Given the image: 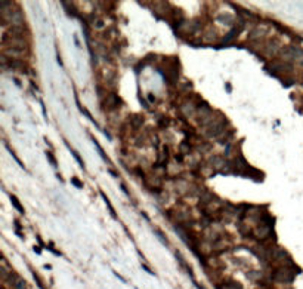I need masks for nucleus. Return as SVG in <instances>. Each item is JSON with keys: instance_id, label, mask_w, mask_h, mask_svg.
<instances>
[{"instance_id": "1", "label": "nucleus", "mask_w": 303, "mask_h": 289, "mask_svg": "<svg viewBox=\"0 0 303 289\" xmlns=\"http://www.w3.org/2000/svg\"><path fill=\"white\" fill-rule=\"evenodd\" d=\"M280 54H281V58L285 62H288V61H302L303 62V50L299 46L288 45V46L282 47Z\"/></svg>"}, {"instance_id": "2", "label": "nucleus", "mask_w": 303, "mask_h": 289, "mask_svg": "<svg viewBox=\"0 0 303 289\" xmlns=\"http://www.w3.org/2000/svg\"><path fill=\"white\" fill-rule=\"evenodd\" d=\"M225 125H226V119H225V117L214 119L213 122L206 127V134H207V137H210V138H213V137H219L225 129H226Z\"/></svg>"}, {"instance_id": "3", "label": "nucleus", "mask_w": 303, "mask_h": 289, "mask_svg": "<svg viewBox=\"0 0 303 289\" xmlns=\"http://www.w3.org/2000/svg\"><path fill=\"white\" fill-rule=\"evenodd\" d=\"M120 105H121V98H120L115 92H110L107 96H105V99L102 101V108L107 110V111H114V110H117Z\"/></svg>"}, {"instance_id": "4", "label": "nucleus", "mask_w": 303, "mask_h": 289, "mask_svg": "<svg viewBox=\"0 0 303 289\" xmlns=\"http://www.w3.org/2000/svg\"><path fill=\"white\" fill-rule=\"evenodd\" d=\"M269 33V25L265 23H260L259 25H256L250 33H248V40H251V42H259V40H262L265 36Z\"/></svg>"}, {"instance_id": "5", "label": "nucleus", "mask_w": 303, "mask_h": 289, "mask_svg": "<svg viewBox=\"0 0 303 289\" xmlns=\"http://www.w3.org/2000/svg\"><path fill=\"white\" fill-rule=\"evenodd\" d=\"M294 274L290 271V268L287 267H280V268H275L274 273H272V279L275 282H282V283H288L291 282Z\"/></svg>"}, {"instance_id": "6", "label": "nucleus", "mask_w": 303, "mask_h": 289, "mask_svg": "<svg viewBox=\"0 0 303 289\" xmlns=\"http://www.w3.org/2000/svg\"><path fill=\"white\" fill-rule=\"evenodd\" d=\"M263 52H265L268 57H274V55H277L278 52H281L280 42H278V40H275V39L269 40L266 45H263Z\"/></svg>"}, {"instance_id": "7", "label": "nucleus", "mask_w": 303, "mask_h": 289, "mask_svg": "<svg viewBox=\"0 0 303 289\" xmlns=\"http://www.w3.org/2000/svg\"><path fill=\"white\" fill-rule=\"evenodd\" d=\"M99 194L102 196V199H104V202H105V205L108 206V209H110V214H111V217L112 218H118L117 217V214H115V211H114V206L111 205V202H110V199H108V196L102 191V190H99Z\"/></svg>"}, {"instance_id": "8", "label": "nucleus", "mask_w": 303, "mask_h": 289, "mask_svg": "<svg viewBox=\"0 0 303 289\" xmlns=\"http://www.w3.org/2000/svg\"><path fill=\"white\" fill-rule=\"evenodd\" d=\"M129 122L132 123V126L135 127V129H139V127L142 126V123H144V117L139 114H133L129 119Z\"/></svg>"}, {"instance_id": "9", "label": "nucleus", "mask_w": 303, "mask_h": 289, "mask_svg": "<svg viewBox=\"0 0 303 289\" xmlns=\"http://www.w3.org/2000/svg\"><path fill=\"white\" fill-rule=\"evenodd\" d=\"M217 21H220L222 24H226V25H232L235 19H234V16L229 15V13H220V15L217 16Z\"/></svg>"}, {"instance_id": "10", "label": "nucleus", "mask_w": 303, "mask_h": 289, "mask_svg": "<svg viewBox=\"0 0 303 289\" xmlns=\"http://www.w3.org/2000/svg\"><path fill=\"white\" fill-rule=\"evenodd\" d=\"M92 141H93V144L96 145V148H98V151H99L101 157H102V159H104V160H105L107 163H108V165H110V163H111V160H110V157H108V156H107V154L104 153V150H102V147H101V144L98 142V139H96V138H93V137H92Z\"/></svg>"}, {"instance_id": "11", "label": "nucleus", "mask_w": 303, "mask_h": 289, "mask_svg": "<svg viewBox=\"0 0 303 289\" xmlns=\"http://www.w3.org/2000/svg\"><path fill=\"white\" fill-rule=\"evenodd\" d=\"M11 202H12V205L15 206V209L19 212V214H24L25 211H24V206L21 205V202L18 200V197L15 196V194H11Z\"/></svg>"}, {"instance_id": "12", "label": "nucleus", "mask_w": 303, "mask_h": 289, "mask_svg": "<svg viewBox=\"0 0 303 289\" xmlns=\"http://www.w3.org/2000/svg\"><path fill=\"white\" fill-rule=\"evenodd\" d=\"M179 151L182 153V154H188V153H191V144H189L188 139L182 141V142L179 144Z\"/></svg>"}, {"instance_id": "13", "label": "nucleus", "mask_w": 303, "mask_h": 289, "mask_svg": "<svg viewBox=\"0 0 303 289\" xmlns=\"http://www.w3.org/2000/svg\"><path fill=\"white\" fill-rule=\"evenodd\" d=\"M223 289H243V286L235 280H226L223 282Z\"/></svg>"}, {"instance_id": "14", "label": "nucleus", "mask_w": 303, "mask_h": 289, "mask_svg": "<svg viewBox=\"0 0 303 289\" xmlns=\"http://www.w3.org/2000/svg\"><path fill=\"white\" fill-rule=\"evenodd\" d=\"M65 144H67V147H68V148H70V151H71V154H73V156H74V159H76V160H77V162H79V165H80V166H81V168H83V169H84V162H83V159H81V157H80V154H79V153H77V151H76V150H73V148H71V147H70V144H68L67 141H65Z\"/></svg>"}, {"instance_id": "15", "label": "nucleus", "mask_w": 303, "mask_h": 289, "mask_svg": "<svg viewBox=\"0 0 303 289\" xmlns=\"http://www.w3.org/2000/svg\"><path fill=\"white\" fill-rule=\"evenodd\" d=\"M5 145H6V148H8V151H9V154H11L12 157H13V159H15V162L18 163V165H19V166H21V168H24V169H25V166H24V163L21 162V160H19V159H18V156H16V154H15V151H13V148H11V147H9V145H8V142H5Z\"/></svg>"}, {"instance_id": "16", "label": "nucleus", "mask_w": 303, "mask_h": 289, "mask_svg": "<svg viewBox=\"0 0 303 289\" xmlns=\"http://www.w3.org/2000/svg\"><path fill=\"white\" fill-rule=\"evenodd\" d=\"M46 157H47V159L50 160V163H52V166H53V168H56V166H58V162H56V157L53 156V153H52V151H49V150L46 151Z\"/></svg>"}, {"instance_id": "17", "label": "nucleus", "mask_w": 303, "mask_h": 289, "mask_svg": "<svg viewBox=\"0 0 303 289\" xmlns=\"http://www.w3.org/2000/svg\"><path fill=\"white\" fill-rule=\"evenodd\" d=\"M33 276H34V279H36V282H37V285H39V288H40V289H47V288H46V286H45V285H43V282H42V279L39 277V274H37V273H36V271H33Z\"/></svg>"}, {"instance_id": "18", "label": "nucleus", "mask_w": 303, "mask_h": 289, "mask_svg": "<svg viewBox=\"0 0 303 289\" xmlns=\"http://www.w3.org/2000/svg\"><path fill=\"white\" fill-rule=\"evenodd\" d=\"M71 183H73V184L76 185L77 188H81V187H83V183L80 181V179L77 178V176H73V178H71Z\"/></svg>"}, {"instance_id": "19", "label": "nucleus", "mask_w": 303, "mask_h": 289, "mask_svg": "<svg viewBox=\"0 0 303 289\" xmlns=\"http://www.w3.org/2000/svg\"><path fill=\"white\" fill-rule=\"evenodd\" d=\"M46 248H47L50 252H53L55 255H61V252H59V251H56L55 248H53V243H49V246H46Z\"/></svg>"}, {"instance_id": "20", "label": "nucleus", "mask_w": 303, "mask_h": 289, "mask_svg": "<svg viewBox=\"0 0 303 289\" xmlns=\"http://www.w3.org/2000/svg\"><path fill=\"white\" fill-rule=\"evenodd\" d=\"M105 25V23L102 21V19H96V23H95V28H102Z\"/></svg>"}, {"instance_id": "21", "label": "nucleus", "mask_w": 303, "mask_h": 289, "mask_svg": "<svg viewBox=\"0 0 303 289\" xmlns=\"http://www.w3.org/2000/svg\"><path fill=\"white\" fill-rule=\"evenodd\" d=\"M121 190H123L124 193H126V196H127V197H132V194H130V191L127 190V187H126V184H121Z\"/></svg>"}, {"instance_id": "22", "label": "nucleus", "mask_w": 303, "mask_h": 289, "mask_svg": "<svg viewBox=\"0 0 303 289\" xmlns=\"http://www.w3.org/2000/svg\"><path fill=\"white\" fill-rule=\"evenodd\" d=\"M175 159H176V160H178L179 163H182V162H183V154H182V153L176 154V156H175Z\"/></svg>"}, {"instance_id": "23", "label": "nucleus", "mask_w": 303, "mask_h": 289, "mask_svg": "<svg viewBox=\"0 0 303 289\" xmlns=\"http://www.w3.org/2000/svg\"><path fill=\"white\" fill-rule=\"evenodd\" d=\"M148 99H149V103H151V104H154V103H155V96H154L152 93H148Z\"/></svg>"}, {"instance_id": "24", "label": "nucleus", "mask_w": 303, "mask_h": 289, "mask_svg": "<svg viewBox=\"0 0 303 289\" xmlns=\"http://www.w3.org/2000/svg\"><path fill=\"white\" fill-rule=\"evenodd\" d=\"M142 268H144V270H146V271H148V273H149V274H154V271H152V270H151V268H149V267L146 266V264H142Z\"/></svg>"}, {"instance_id": "25", "label": "nucleus", "mask_w": 303, "mask_h": 289, "mask_svg": "<svg viewBox=\"0 0 303 289\" xmlns=\"http://www.w3.org/2000/svg\"><path fill=\"white\" fill-rule=\"evenodd\" d=\"M56 59H58L59 65H61V67H64V62H62V59H61V55H59V54H58V57H56Z\"/></svg>"}, {"instance_id": "26", "label": "nucleus", "mask_w": 303, "mask_h": 289, "mask_svg": "<svg viewBox=\"0 0 303 289\" xmlns=\"http://www.w3.org/2000/svg\"><path fill=\"white\" fill-rule=\"evenodd\" d=\"M34 252H37V254H40V252H42V249H40V248H37V246H34Z\"/></svg>"}]
</instances>
